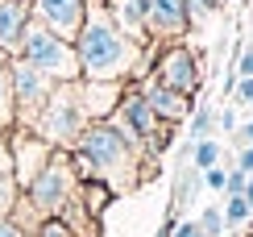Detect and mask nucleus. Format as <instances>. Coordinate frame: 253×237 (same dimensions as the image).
I'll return each mask as SVG.
<instances>
[{"mask_svg": "<svg viewBox=\"0 0 253 237\" xmlns=\"http://www.w3.org/2000/svg\"><path fill=\"white\" fill-rule=\"evenodd\" d=\"M141 96L150 100V109L162 117L166 125H178V121H187L191 117V109H195V100L191 96H178V92H170L166 83H158L154 75H145L141 79Z\"/></svg>", "mask_w": 253, "mask_h": 237, "instance_id": "ddd939ff", "label": "nucleus"}, {"mask_svg": "<svg viewBox=\"0 0 253 237\" xmlns=\"http://www.w3.org/2000/svg\"><path fill=\"white\" fill-rule=\"evenodd\" d=\"M8 154H13V179H17V187L25 191L29 183L42 175V167L50 163L54 146H50V142H42L34 129L13 125V129H8Z\"/></svg>", "mask_w": 253, "mask_h": 237, "instance_id": "1a4fd4ad", "label": "nucleus"}, {"mask_svg": "<svg viewBox=\"0 0 253 237\" xmlns=\"http://www.w3.org/2000/svg\"><path fill=\"white\" fill-rule=\"evenodd\" d=\"M17 125V109H13V71H8V59L0 55V133Z\"/></svg>", "mask_w": 253, "mask_h": 237, "instance_id": "dca6fc26", "label": "nucleus"}, {"mask_svg": "<svg viewBox=\"0 0 253 237\" xmlns=\"http://www.w3.org/2000/svg\"><path fill=\"white\" fill-rule=\"evenodd\" d=\"M212 129H216V109L212 104H195L191 121H187V137L191 142H204V137H212Z\"/></svg>", "mask_w": 253, "mask_h": 237, "instance_id": "a211bd4d", "label": "nucleus"}, {"mask_svg": "<svg viewBox=\"0 0 253 237\" xmlns=\"http://www.w3.org/2000/svg\"><path fill=\"white\" fill-rule=\"evenodd\" d=\"M21 59H25L29 67H38L42 75H50L54 83H75V79H79L75 42H62L58 34H50V29L38 25V21H29V29H25Z\"/></svg>", "mask_w": 253, "mask_h": 237, "instance_id": "423d86ee", "label": "nucleus"}, {"mask_svg": "<svg viewBox=\"0 0 253 237\" xmlns=\"http://www.w3.org/2000/svg\"><path fill=\"white\" fill-rule=\"evenodd\" d=\"M29 21H34L29 0H0V55L4 59H21Z\"/></svg>", "mask_w": 253, "mask_h": 237, "instance_id": "f8f14e48", "label": "nucleus"}, {"mask_svg": "<svg viewBox=\"0 0 253 237\" xmlns=\"http://www.w3.org/2000/svg\"><path fill=\"white\" fill-rule=\"evenodd\" d=\"M220 158H224V150H220L216 137H204V142H191V167L204 175V171L220 167Z\"/></svg>", "mask_w": 253, "mask_h": 237, "instance_id": "f3484780", "label": "nucleus"}, {"mask_svg": "<svg viewBox=\"0 0 253 237\" xmlns=\"http://www.w3.org/2000/svg\"><path fill=\"white\" fill-rule=\"evenodd\" d=\"M237 171H245V175H253V146H241L237 150V163H233Z\"/></svg>", "mask_w": 253, "mask_h": 237, "instance_id": "c756f323", "label": "nucleus"}, {"mask_svg": "<svg viewBox=\"0 0 253 237\" xmlns=\"http://www.w3.org/2000/svg\"><path fill=\"white\" fill-rule=\"evenodd\" d=\"M0 237H25V233H21L13 221H0Z\"/></svg>", "mask_w": 253, "mask_h": 237, "instance_id": "473e14b6", "label": "nucleus"}, {"mask_svg": "<svg viewBox=\"0 0 253 237\" xmlns=\"http://www.w3.org/2000/svg\"><path fill=\"white\" fill-rule=\"evenodd\" d=\"M174 237H204L199 221H174Z\"/></svg>", "mask_w": 253, "mask_h": 237, "instance_id": "7c9ffc66", "label": "nucleus"}, {"mask_svg": "<svg viewBox=\"0 0 253 237\" xmlns=\"http://www.w3.org/2000/svg\"><path fill=\"white\" fill-rule=\"evenodd\" d=\"M0 175H13V154H8V133H0Z\"/></svg>", "mask_w": 253, "mask_h": 237, "instance_id": "cd10ccee", "label": "nucleus"}, {"mask_svg": "<svg viewBox=\"0 0 253 237\" xmlns=\"http://www.w3.org/2000/svg\"><path fill=\"white\" fill-rule=\"evenodd\" d=\"M8 71H13V109H17V125H34L38 113L46 109V100L54 96V79L42 75L38 67H29L25 59H8Z\"/></svg>", "mask_w": 253, "mask_h": 237, "instance_id": "0eeeda50", "label": "nucleus"}, {"mask_svg": "<svg viewBox=\"0 0 253 237\" xmlns=\"http://www.w3.org/2000/svg\"><path fill=\"white\" fill-rule=\"evenodd\" d=\"M195 221H199V229H204V237H224V233H228L224 212H220V208H204Z\"/></svg>", "mask_w": 253, "mask_h": 237, "instance_id": "412c9836", "label": "nucleus"}, {"mask_svg": "<svg viewBox=\"0 0 253 237\" xmlns=\"http://www.w3.org/2000/svg\"><path fill=\"white\" fill-rule=\"evenodd\" d=\"M245 200H249V204H253V175H249V179H245Z\"/></svg>", "mask_w": 253, "mask_h": 237, "instance_id": "f704fd0d", "label": "nucleus"}, {"mask_svg": "<svg viewBox=\"0 0 253 237\" xmlns=\"http://www.w3.org/2000/svg\"><path fill=\"white\" fill-rule=\"evenodd\" d=\"M108 121L117 125V133L145 158V167L154 171L158 167V154L166 150V137H170L174 125H166L162 117L150 109V100L141 96V88H129V83H125V96H121L117 113H112Z\"/></svg>", "mask_w": 253, "mask_h": 237, "instance_id": "7ed1b4c3", "label": "nucleus"}, {"mask_svg": "<svg viewBox=\"0 0 253 237\" xmlns=\"http://www.w3.org/2000/svg\"><path fill=\"white\" fill-rule=\"evenodd\" d=\"M249 109H253V100H249Z\"/></svg>", "mask_w": 253, "mask_h": 237, "instance_id": "c9c22d12", "label": "nucleus"}, {"mask_svg": "<svg viewBox=\"0 0 253 237\" xmlns=\"http://www.w3.org/2000/svg\"><path fill=\"white\" fill-rule=\"evenodd\" d=\"M233 67H237V75L253 79V46H241V42H237V50H233Z\"/></svg>", "mask_w": 253, "mask_h": 237, "instance_id": "4be33fe9", "label": "nucleus"}, {"mask_svg": "<svg viewBox=\"0 0 253 237\" xmlns=\"http://www.w3.org/2000/svg\"><path fill=\"white\" fill-rule=\"evenodd\" d=\"M233 96L241 104H249L253 100V79H245V75H237V88H233Z\"/></svg>", "mask_w": 253, "mask_h": 237, "instance_id": "c85d7f7f", "label": "nucleus"}, {"mask_svg": "<svg viewBox=\"0 0 253 237\" xmlns=\"http://www.w3.org/2000/svg\"><path fill=\"white\" fill-rule=\"evenodd\" d=\"M245 171H237V167H228V183H224V196H245Z\"/></svg>", "mask_w": 253, "mask_h": 237, "instance_id": "b1692460", "label": "nucleus"}, {"mask_svg": "<svg viewBox=\"0 0 253 237\" xmlns=\"http://www.w3.org/2000/svg\"><path fill=\"white\" fill-rule=\"evenodd\" d=\"M220 212H224V225H228V229H241V225H249V217H253V204H249L245 196H228V204H224Z\"/></svg>", "mask_w": 253, "mask_h": 237, "instance_id": "6ab92c4d", "label": "nucleus"}, {"mask_svg": "<svg viewBox=\"0 0 253 237\" xmlns=\"http://www.w3.org/2000/svg\"><path fill=\"white\" fill-rule=\"evenodd\" d=\"M87 125L91 121H87V113H83L79 79H75V83H54V96L46 100V109L38 113V121L29 129H34L42 142H50L54 150H71Z\"/></svg>", "mask_w": 253, "mask_h": 237, "instance_id": "20e7f679", "label": "nucleus"}, {"mask_svg": "<svg viewBox=\"0 0 253 237\" xmlns=\"http://www.w3.org/2000/svg\"><path fill=\"white\" fill-rule=\"evenodd\" d=\"M79 183L83 179H79L75 163H71V150H54L50 163L42 167V175L25 187V200H29V208H34L42 221H50V217H58L62 204L79 191Z\"/></svg>", "mask_w": 253, "mask_h": 237, "instance_id": "39448f33", "label": "nucleus"}, {"mask_svg": "<svg viewBox=\"0 0 253 237\" xmlns=\"http://www.w3.org/2000/svg\"><path fill=\"white\" fill-rule=\"evenodd\" d=\"M71 163H75L79 179L104 183L112 196H125L137 183H145V175H154L150 167H141L145 158L117 133L112 121H91L79 133V142L71 146Z\"/></svg>", "mask_w": 253, "mask_h": 237, "instance_id": "f03ea898", "label": "nucleus"}, {"mask_svg": "<svg viewBox=\"0 0 253 237\" xmlns=\"http://www.w3.org/2000/svg\"><path fill=\"white\" fill-rule=\"evenodd\" d=\"M154 79L158 83H166L170 92H178V96H199V83H204V75H199V62H195V55L187 46H178V42H170V46H162L158 50V62H154Z\"/></svg>", "mask_w": 253, "mask_h": 237, "instance_id": "6e6552de", "label": "nucleus"}, {"mask_svg": "<svg viewBox=\"0 0 253 237\" xmlns=\"http://www.w3.org/2000/svg\"><path fill=\"white\" fill-rule=\"evenodd\" d=\"M204 183L212 191H224V183H228V167H212V171H204Z\"/></svg>", "mask_w": 253, "mask_h": 237, "instance_id": "393cba45", "label": "nucleus"}, {"mask_svg": "<svg viewBox=\"0 0 253 237\" xmlns=\"http://www.w3.org/2000/svg\"><path fill=\"white\" fill-rule=\"evenodd\" d=\"M191 29V13L187 0H150V21H145V38L170 46Z\"/></svg>", "mask_w": 253, "mask_h": 237, "instance_id": "9b49d317", "label": "nucleus"}, {"mask_svg": "<svg viewBox=\"0 0 253 237\" xmlns=\"http://www.w3.org/2000/svg\"><path fill=\"white\" fill-rule=\"evenodd\" d=\"M158 237H174V217L162 221V229H158Z\"/></svg>", "mask_w": 253, "mask_h": 237, "instance_id": "72a5a7b5", "label": "nucleus"}, {"mask_svg": "<svg viewBox=\"0 0 253 237\" xmlns=\"http://www.w3.org/2000/svg\"><path fill=\"white\" fill-rule=\"evenodd\" d=\"M233 137H237V150H241V146H253V121H241Z\"/></svg>", "mask_w": 253, "mask_h": 237, "instance_id": "2f4dec72", "label": "nucleus"}, {"mask_svg": "<svg viewBox=\"0 0 253 237\" xmlns=\"http://www.w3.org/2000/svg\"><path fill=\"white\" fill-rule=\"evenodd\" d=\"M220 8V0H187V13H191V25H195V17L199 13H216Z\"/></svg>", "mask_w": 253, "mask_h": 237, "instance_id": "a878e982", "label": "nucleus"}, {"mask_svg": "<svg viewBox=\"0 0 253 237\" xmlns=\"http://www.w3.org/2000/svg\"><path fill=\"white\" fill-rule=\"evenodd\" d=\"M141 42H133L117 21L108 17V8L100 0H87V17L75 38L79 55V79L91 83H129L137 62H141Z\"/></svg>", "mask_w": 253, "mask_h": 237, "instance_id": "f257e3e1", "label": "nucleus"}, {"mask_svg": "<svg viewBox=\"0 0 253 237\" xmlns=\"http://www.w3.org/2000/svg\"><path fill=\"white\" fill-rule=\"evenodd\" d=\"M34 237H79V233H75V229H67L58 217H50V221H42V225H38V233H34Z\"/></svg>", "mask_w": 253, "mask_h": 237, "instance_id": "5701e85b", "label": "nucleus"}, {"mask_svg": "<svg viewBox=\"0 0 253 237\" xmlns=\"http://www.w3.org/2000/svg\"><path fill=\"white\" fill-rule=\"evenodd\" d=\"M17 200H21V187H17V179H13V175H0V221H8V217H13Z\"/></svg>", "mask_w": 253, "mask_h": 237, "instance_id": "aec40b11", "label": "nucleus"}, {"mask_svg": "<svg viewBox=\"0 0 253 237\" xmlns=\"http://www.w3.org/2000/svg\"><path fill=\"white\" fill-rule=\"evenodd\" d=\"M125 96V83H91V79H79V100H83V113L87 121H108L117 113Z\"/></svg>", "mask_w": 253, "mask_h": 237, "instance_id": "4468645a", "label": "nucleus"}, {"mask_svg": "<svg viewBox=\"0 0 253 237\" xmlns=\"http://www.w3.org/2000/svg\"><path fill=\"white\" fill-rule=\"evenodd\" d=\"M29 13L38 25H46L62 42H75L83 29V17H87V0H29Z\"/></svg>", "mask_w": 253, "mask_h": 237, "instance_id": "9d476101", "label": "nucleus"}, {"mask_svg": "<svg viewBox=\"0 0 253 237\" xmlns=\"http://www.w3.org/2000/svg\"><path fill=\"white\" fill-rule=\"evenodd\" d=\"M104 8H108V17L117 21V25L129 34L133 42H150L145 38V21H150V0H100Z\"/></svg>", "mask_w": 253, "mask_h": 237, "instance_id": "2eb2a0df", "label": "nucleus"}, {"mask_svg": "<svg viewBox=\"0 0 253 237\" xmlns=\"http://www.w3.org/2000/svg\"><path fill=\"white\" fill-rule=\"evenodd\" d=\"M216 125L224 129V133H237V109H220L216 113Z\"/></svg>", "mask_w": 253, "mask_h": 237, "instance_id": "bb28decb", "label": "nucleus"}]
</instances>
